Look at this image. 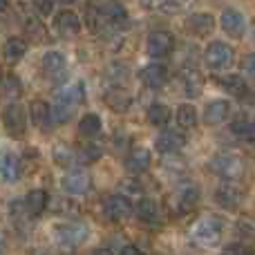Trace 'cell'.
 Segmentation results:
<instances>
[{"label": "cell", "mask_w": 255, "mask_h": 255, "mask_svg": "<svg viewBox=\"0 0 255 255\" xmlns=\"http://www.w3.org/2000/svg\"><path fill=\"white\" fill-rule=\"evenodd\" d=\"M222 235H224V222L220 217H202L190 231L193 242L202 249H213L215 244H220Z\"/></svg>", "instance_id": "cell-1"}, {"label": "cell", "mask_w": 255, "mask_h": 255, "mask_svg": "<svg viewBox=\"0 0 255 255\" xmlns=\"http://www.w3.org/2000/svg\"><path fill=\"white\" fill-rule=\"evenodd\" d=\"M211 168L224 179H240L244 175V161L235 152H220L213 157Z\"/></svg>", "instance_id": "cell-2"}, {"label": "cell", "mask_w": 255, "mask_h": 255, "mask_svg": "<svg viewBox=\"0 0 255 255\" xmlns=\"http://www.w3.org/2000/svg\"><path fill=\"white\" fill-rule=\"evenodd\" d=\"M52 238H54V242L61 244L63 249H74L85 242L88 229H85L83 224H58V226H54Z\"/></svg>", "instance_id": "cell-3"}, {"label": "cell", "mask_w": 255, "mask_h": 255, "mask_svg": "<svg viewBox=\"0 0 255 255\" xmlns=\"http://www.w3.org/2000/svg\"><path fill=\"white\" fill-rule=\"evenodd\" d=\"M231 61H233V49L224 40H213L204 49V63L213 70H222V67L231 65Z\"/></svg>", "instance_id": "cell-4"}, {"label": "cell", "mask_w": 255, "mask_h": 255, "mask_svg": "<svg viewBox=\"0 0 255 255\" xmlns=\"http://www.w3.org/2000/svg\"><path fill=\"white\" fill-rule=\"evenodd\" d=\"M145 49L152 58H163L175 49V38H172L170 31L163 29H154L148 34V40H145Z\"/></svg>", "instance_id": "cell-5"}, {"label": "cell", "mask_w": 255, "mask_h": 255, "mask_svg": "<svg viewBox=\"0 0 255 255\" xmlns=\"http://www.w3.org/2000/svg\"><path fill=\"white\" fill-rule=\"evenodd\" d=\"M103 213H106V217L112 222H124L134 213V208H132V202L126 195H110V197H106V202H103Z\"/></svg>", "instance_id": "cell-6"}, {"label": "cell", "mask_w": 255, "mask_h": 255, "mask_svg": "<svg viewBox=\"0 0 255 255\" xmlns=\"http://www.w3.org/2000/svg\"><path fill=\"white\" fill-rule=\"evenodd\" d=\"M4 128H7V132L11 136H22L27 130V115H25V108L20 106V103H9L7 108H4Z\"/></svg>", "instance_id": "cell-7"}, {"label": "cell", "mask_w": 255, "mask_h": 255, "mask_svg": "<svg viewBox=\"0 0 255 255\" xmlns=\"http://www.w3.org/2000/svg\"><path fill=\"white\" fill-rule=\"evenodd\" d=\"M43 72L52 83H61L67 76V61L61 52H47L43 56Z\"/></svg>", "instance_id": "cell-8"}, {"label": "cell", "mask_w": 255, "mask_h": 255, "mask_svg": "<svg viewBox=\"0 0 255 255\" xmlns=\"http://www.w3.org/2000/svg\"><path fill=\"white\" fill-rule=\"evenodd\" d=\"M220 25H222V29H224L229 36H233V38H242L244 31H247V20H244L242 13L233 7H229V9L222 11Z\"/></svg>", "instance_id": "cell-9"}, {"label": "cell", "mask_w": 255, "mask_h": 255, "mask_svg": "<svg viewBox=\"0 0 255 255\" xmlns=\"http://www.w3.org/2000/svg\"><path fill=\"white\" fill-rule=\"evenodd\" d=\"M244 199V193L240 186L235 184H222L215 188V202L220 204L222 208H229V211H233V208H238L240 204H242Z\"/></svg>", "instance_id": "cell-10"}, {"label": "cell", "mask_w": 255, "mask_h": 255, "mask_svg": "<svg viewBox=\"0 0 255 255\" xmlns=\"http://www.w3.org/2000/svg\"><path fill=\"white\" fill-rule=\"evenodd\" d=\"M54 29L58 31V36H76L81 31V18L70 9H63L54 16Z\"/></svg>", "instance_id": "cell-11"}, {"label": "cell", "mask_w": 255, "mask_h": 255, "mask_svg": "<svg viewBox=\"0 0 255 255\" xmlns=\"http://www.w3.org/2000/svg\"><path fill=\"white\" fill-rule=\"evenodd\" d=\"M61 188H63V193L72 195V197L83 195V193H88V188H90V177L81 170H70L61 179Z\"/></svg>", "instance_id": "cell-12"}, {"label": "cell", "mask_w": 255, "mask_h": 255, "mask_svg": "<svg viewBox=\"0 0 255 255\" xmlns=\"http://www.w3.org/2000/svg\"><path fill=\"white\" fill-rule=\"evenodd\" d=\"M154 145H157V150L161 154H172V152H179L186 145V136L177 130H163L161 134L157 136Z\"/></svg>", "instance_id": "cell-13"}, {"label": "cell", "mask_w": 255, "mask_h": 255, "mask_svg": "<svg viewBox=\"0 0 255 255\" xmlns=\"http://www.w3.org/2000/svg\"><path fill=\"white\" fill-rule=\"evenodd\" d=\"M136 217L148 226H159L161 224V206H159L154 199L143 197L136 204Z\"/></svg>", "instance_id": "cell-14"}, {"label": "cell", "mask_w": 255, "mask_h": 255, "mask_svg": "<svg viewBox=\"0 0 255 255\" xmlns=\"http://www.w3.org/2000/svg\"><path fill=\"white\" fill-rule=\"evenodd\" d=\"M229 115H231V103L224 101V99H215V101H211L206 106V110H204V121H206L208 126H220L229 119Z\"/></svg>", "instance_id": "cell-15"}, {"label": "cell", "mask_w": 255, "mask_h": 255, "mask_svg": "<svg viewBox=\"0 0 255 255\" xmlns=\"http://www.w3.org/2000/svg\"><path fill=\"white\" fill-rule=\"evenodd\" d=\"M213 27H215V18L211 16V13H190L188 18H186V29L190 31V34L195 36H206L213 31Z\"/></svg>", "instance_id": "cell-16"}, {"label": "cell", "mask_w": 255, "mask_h": 255, "mask_svg": "<svg viewBox=\"0 0 255 255\" xmlns=\"http://www.w3.org/2000/svg\"><path fill=\"white\" fill-rule=\"evenodd\" d=\"M150 163H152V159H150V150L143 148V145L132 148L126 157V166H128V170H132V172H145L150 168Z\"/></svg>", "instance_id": "cell-17"}, {"label": "cell", "mask_w": 255, "mask_h": 255, "mask_svg": "<svg viewBox=\"0 0 255 255\" xmlns=\"http://www.w3.org/2000/svg\"><path fill=\"white\" fill-rule=\"evenodd\" d=\"M139 76L148 88H161L168 79V70L161 63H150V65H145L143 70L139 72Z\"/></svg>", "instance_id": "cell-18"}, {"label": "cell", "mask_w": 255, "mask_h": 255, "mask_svg": "<svg viewBox=\"0 0 255 255\" xmlns=\"http://www.w3.org/2000/svg\"><path fill=\"white\" fill-rule=\"evenodd\" d=\"M101 11H103V16H106L110 29H121V27L128 22V11L121 2H115V0H112V2L103 4Z\"/></svg>", "instance_id": "cell-19"}, {"label": "cell", "mask_w": 255, "mask_h": 255, "mask_svg": "<svg viewBox=\"0 0 255 255\" xmlns=\"http://www.w3.org/2000/svg\"><path fill=\"white\" fill-rule=\"evenodd\" d=\"M181 81H184V88H186V94L188 97H199L204 90V76L197 67H190L186 65L181 70Z\"/></svg>", "instance_id": "cell-20"}, {"label": "cell", "mask_w": 255, "mask_h": 255, "mask_svg": "<svg viewBox=\"0 0 255 255\" xmlns=\"http://www.w3.org/2000/svg\"><path fill=\"white\" fill-rule=\"evenodd\" d=\"M199 202V188L195 184H184L177 190V208L181 213H190Z\"/></svg>", "instance_id": "cell-21"}, {"label": "cell", "mask_w": 255, "mask_h": 255, "mask_svg": "<svg viewBox=\"0 0 255 255\" xmlns=\"http://www.w3.org/2000/svg\"><path fill=\"white\" fill-rule=\"evenodd\" d=\"M47 193L45 190H40V188H36V190H29V193L25 195V208L31 213V215H40V213L47 208Z\"/></svg>", "instance_id": "cell-22"}, {"label": "cell", "mask_w": 255, "mask_h": 255, "mask_svg": "<svg viewBox=\"0 0 255 255\" xmlns=\"http://www.w3.org/2000/svg\"><path fill=\"white\" fill-rule=\"evenodd\" d=\"M29 115H31V121L38 128H47V124L52 121V108L45 101H31Z\"/></svg>", "instance_id": "cell-23"}, {"label": "cell", "mask_w": 255, "mask_h": 255, "mask_svg": "<svg viewBox=\"0 0 255 255\" xmlns=\"http://www.w3.org/2000/svg\"><path fill=\"white\" fill-rule=\"evenodd\" d=\"M130 94H126L121 88H112L106 92V103L112 108L115 112H126L130 108Z\"/></svg>", "instance_id": "cell-24"}, {"label": "cell", "mask_w": 255, "mask_h": 255, "mask_svg": "<svg viewBox=\"0 0 255 255\" xmlns=\"http://www.w3.org/2000/svg\"><path fill=\"white\" fill-rule=\"evenodd\" d=\"M0 175H2V181L4 184H11L20 177V163L13 154H4L2 157V163H0Z\"/></svg>", "instance_id": "cell-25"}, {"label": "cell", "mask_w": 255, "mask_h": 255, "mask_svg": "<svg viewBox=\"0 0 255 255\" xmlns=\"http://www.w3.org/2000/svg\"><path fill=\"white\" fill-rule=\"evenodd\" d=\"M217 83H220L222 88L226 90V92L235 94V97H242V94H247V81H244L240 74H226V76H220V79H217Z\"/></svg>", "instance_id": "cell-26"}, {"label": "cell", "mask_w": 255, "mask_h": 255, "mask_svg": "<svg viewBox=\"0 0 255 255\" xmlns=\"http://www.w3.org/2000/svg\"><path fill=\"white\" fill-rule=\"evenodd\" d=\"M25 52H27V43L22 38H18V36H11V38L4 43V58H7L9 63H18L25 56Z\"/></svg>", "instance_id": "cell-27"}, {"label": "cell", "mask_w": 255, "mask_h": 255, "mask_svg": "<svg viewBox=\"0 0 255 255\" xmlns=\"http://www.w3.org/2000/svg\"><path fill=\"white\" fill-rule=\"evenodd\" d=\"M79 132L85 139H94L101 132V119H99V115H85L79 121Z\"/></svg>", "instance_id": "cell-28"}, {"label": "cell", "mask_w": 255, "mask_h": 255, "mask_svg": "<svg viewBox=\"0 0 255 255\" xmlns=\"http://www.w3.org/2000/svg\"><path fill=\"white\" fill-rule=\"evenodd\" d=\"M170 117H172L170 108L163 106V103H152L148 108V121L152 126H166L170 121Z\"/></svg>", "instance_id": "cell-29"}, {"label": "cell", "mask_w": 255, "mask_h": 255, "mask_svg": "<svg viewBox=\"0 0 255 255\" xmlns=\"http://www.w3.org/2000/svg\"><path fill=\"white\" fill-rule=\"evenodd\" d=\"M177 124H179V128H184V130L195 128V126H197V110H195L190 103L179 106V108H177Z\"/></svg>", "instance_id": "cell-30"}, {"label": "cell", "mask_w": 255, "mask_h": 255, "mask_svg": "<svg viewBox=\"0 0 255 255\" xmlns=\"http://www.w3.org/2000/svg\"><path fill=\"white\" fill-rule=\"evenodd\" d=\"M54 161H56L58 166H72V163L81 161V157L76 150L67 148V145H56V148H54Z\"/></svg>", "instance_id": "cell-31"}, {"label": "cell", "mask_w": 255, "mask_h": 255, "mask_svg": "<svg viewBox=\"0 0 255 255\" xmlns=\"http://www.w3.org/2000/svg\"><path fill=\"white\" fill-rule=\"evenodd\" d=\"M25 29H27V34H29L31 38L36 40V43H40V40H47V34H45L43 22H40L36 16L27 18V20H25Z\"/></svg>", "instance_id": "cell-32"}, {"label": "cell", "mask_w": 255, "mask_h": 255, "mask_svg": "<svg viewBox=\"0 0 255 255\" xmlns=\"http://www.w3.org/2000/svg\"><path fill=\"white\" fill-rule=\"evenodd\" d=\"M231 132L242 136V139H251L255 134V126H251V121H247V119H235L233 126H231Z\"/></svg>", "instance_id": "cell-33"}, {"label": "cell", "mask_w": 255, "mask_h": 255, "mask_svg": "<svg viewBox=\"0 0 255 255\" xmlns=\"http://www.w3.org/2000/svg\"><path fill=\"white\" fill-rule=\"evenodd\" d=\"M4 92H7L9 97H18V94H20V79L9 74L7 79H4Z\"/></svg>", "instance_id": "cell-34"}, {"label": "cell", "mask_w": 255, "mask_h": 255, "mask_svg": "<svg viewBox=\"0 0 255 255\" xmlns=\"http://www.w3.org/2000/svg\"><path fill=\"white\" fill-rule=\"evenodd\" d=\"M242 72L251 81H255V54H249V56L242 58Z\"/></svg>", "instance_id": "cell-35"}, {"label": "cell", "mask_w": 255, "mask_h": 255, "mask_svg": "<svg viewBox=\"0 0 255 255\" xmlns=\"http://www.w3.org/2000/svg\"><path fill=\"white\" fill-rule=\"evenodd\" d=\"M222 255H249V249L244 247V244L235 242V244H229V247H224Z\"/></svg>", "instance_id": "cell-36"}, {"label": "cell", "mask_w": 255, "mask_h": 255, "mask_svg": "<svg viewBox=\"0 0 255 255\" xmlns=\"http://www.w3.org/2000/svg\"><path fill=\"white\" fill-rule=\"evenodd\" d=\"M36 2V9H38L40 13H49L54 7V0H34Z\"/></svg>", "instance_id": "cell-37"}, {"label": "cell", "mask_w": 255, "mask_h": 255, "mask_svg": "<svg viewBox=\"0 0 255 255\" xmlns=\"http://www.w3.org/2000/svg\"><path fill=\"white\" fill-rule=\"evenodd\" d=\"M119 255H143V253H141L136 247H132V244H126V247L119 251Z\"/></svg>", "instance_id": "cell-38"}, {"label": "cell", "mask_w": 255, "mask_h": 255, "mask_svg": "<svg viewBox=\"0 0 255 255\" xmlns=\"http://www.w3.org/2000/svg\"><path fill=\"white\" fill-rule=\"evenodd\" d=\"M92 255H112L110 251H106V249H101V251H94Z\"/></svg>", "instance_id": "cell-39"}, {"label": "cell", "mask_w": 255, "mask_h": 255, "mask_svg": "<svg viewBox=\"0 0 255 255\" xmlns=\"http://www.w3.org/2000/svg\"><path fill=\"white\" fill-rule=\"evenodd\" d=\"M61 2H65V4H70V2H74V0H61Z\"/></svg>", "instance_id": "cell-40"}, {"label": "cell", "mask_w": 255, "mask_h": 255, "mask_svg": "<svg viewBox=\"0 0 255 255\" xmlns=\"http://www.w3.org/2000/svg\"><path fill=\"white\" fill-rule=\"evenodd\" d=\"M2 9H7V0H2Z\"/></svg>", "instance_id": "cell-41"}, {"label": "cell", "mask_w": 255, "mask_h": 255, "mask_svg": "<svg viewBox=\"0 0 255 255\" xmlns=\"http://www.w3.org/2000/svg\"><path fill=\"white\" fill-rule=\"evenodd\" d=\"M253 126H255V121H253Z\"/></svg>", "instance_id": "cell-42"}]
</instances>
